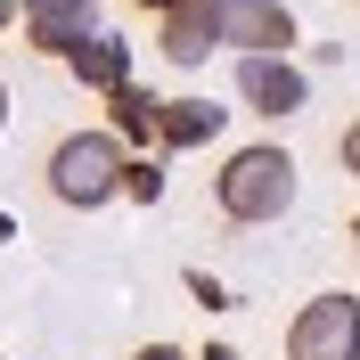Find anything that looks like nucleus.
Returning a JSON list of instances; mask_svg holds the SVG:
<instances>
[{"label":"nucleus","instance_id":"1","mask_svg":"<svg viewBox=\"0 0 360 360\" xmlns=\"http://www.w3.org/2000/svg\"><path fill=\"white\" fill-rule=\"evenodd\" d=\"M295 197H303V164H295L287 139H246V148H229L221 172H213V213L221 229H270L287 221Z\"/></svg>","mask_w":360,"mask_h":360},{"label":"nucleus","instance_id":"14","mask_svg":"<svg viewBox=\"0 0 360 360\" xmlns=\"http://www.w3.org/2000/svg\"><path fill=\"white\" fill-rule=\"evenodd\" d=\"M131 360H197V352H180V344H139Z\"/></svg>","mask_w":360,"mask_h":360},{"label":"nucleus","instance_id":"7","mask_svg":"<svg viewBox=\"0 0 360 360\" xmlns=\"http://www.w3.org/2000/svg\"><path fill=\"white\" fill-rule=\"evenodd\" d=\"M221 131H229V107H213V98H164L156 156H188V148H213Z\"/></svg>","mask_w":360,"mask_h":360},{"label":"nucleus","instance_id":"16","mask_svg":"<svg viewBox=\"0 0 360 360\" xmlns=\"http://www.w3.org/2000/svg\"><path fill=\"white\" fill-rule=\"evenodd\" d=\"M25 17V8H17V0H0V33H8V25H17Z\"/></svg>","mask_w":360,"mask_h":360},{"label":"nucleus","instance_id":"4","mask_svg":"<svg viewBox=\"0 0 360 360\" xmlns=\"http://www.w3.org/2000/svg\"><path fill=\"white\" fill-rule=\"evenodd\" d=\"M213 17H221V49H238V58H295V41H303L287 0H213Z\"/></svg>","mask_w":360,"mask_h":360},{"label":"nucleus","instance_id":"12","mask_svg":"<svg viewBox=\"0 0 360 360\" xmlns=\"http://www.w3.org/2000/svg\"><path fill=\"white\" fill-rule=\"evenodd\" d=\"M180 287L197 295V311H229V303H238V295H229V287H221V278H213V270H197V262L180 270Z\"/></svg>","mask_w":360,"mask_h":360},{"label":"nucleus","instance_id":"19","mask_svg":"<svg viewBox=\"0 0 360 360\" xmlns=\"http://www.w3.org/2000/svg\"><path fill=\"white\" fill-rule=\"evenodd\" d=\"M131 8H148V17H164V8H172V0H131Z\"/></svg>","mask_w":360,"mask_h":360},{"label":"nucleus","instance_id":"15","mask_svg":"<svg viewBox=\"0 0 360 360\" xmlns=\"http://www.w3.org/2000/svg\"><path fill=\"white\" fill-rule=\"evenodd\" d=\"M197 360H246V352H238V344H205Z\"/></svg>","mask_w":360,"mask_h":360},{"label":"nucleus","instance_id":"11","mask_svg":"<svg viewBox=\"0 0 360 360\" xmlns=\"http://www.w3.org/2000/svg\"><path fill=\"white\" fill-rule=\"evenodd\" d=\"M123 197L131 205H164V156H131L123 164Z\"/></svg>","mask_w":360,"mask_h":360},{"label":"nucleus","instance_id":"20","mask_svg":"<svg viewBox=\"0 0 360 360\" xmlns=\"http://www.w3.org/2000/svg\"><path fill=\"white\" fill-rule=\"evenodd\" d=\"M8 238H17V221H8V213H0V246H8Z\"/></svg>","mask_w":360,"mask_h":360},{"label":"nucleus","instance_id":"22","mask_svg":"<svg viewBox=\"0 0 360 360\" xmlns=\"http://www.w3.org/2000/svg\"><path fill=\"white\" fill-rule=\"evenodd\" d=\"M352 8H360V0H352Z\"/></svg>","mask_w":360,"mask_h":360},{"label":"nucleus","instance_id":"17","mask_svg":"<svg viewBox=\"0 0 360 360\" xmlns=\"http://www.w3.org/2000/svg\"><path fill=\"white\" fill-rule=\"evenodd\" d=\"M344 238H352V262H360V213H352V221H344Z\"/></svg>","mask_w":360,"mask_h":360},{"label":"nucleus","instance_id":"18","mask_svg":"<svg viewBox=\"0 0 360 360\" xmlns=\"http://www.w3.org/2000/svg\"><path fill=\"white\" fill-rule=\"evenodd\" d=\"M17 8H25V17H33V8H66V0H17Z\"/></svg>","mask_w":360,"mask_h":360},{"label":"nucleus","instance_id":"21","mask_svg":"<svg viewBox=\"0 0 360 360\" xmlns=\"http://www.w3.org/2000/svg\"><path fill=\"white\" fill-rule=\"evenodd\" d=\"M0 131H8V82H0Z\"/></svg>","mask_w":360,"mask_h":360},{"label":"nucleus","instance_id":"10","mask_svg":"<svg viewBox=\"0 0 360 360\" xmlns=\"http://www.w3.org/2000/svg\"><path fill=\"white\" fill-rule=\"evenodd\" d=\"M66 74L82 90H98V98H115V90L131 82V41H123V33H90V41L66 58Z\"/></svg>","mask_w":360,"mask_h":360},{"label":"nucleus","instance_id":"13","mask_svg":"<svg viewBox=\"0 0 360 360\" xmlns=\"http://www.w3.org/2000/svg\"><path fill=\"white\" fill-rule=\"evenodd\" d=\"M336 164H344V172L360 180V115H352V123H344V131H336Z\"/></svg>","mask_w":360,"mask_h":360},{"label":"nucleus","instance_id":"6","mask_svg":"<svg viewBox=\"0 0 360 360\" xmlns=\"http://www.w3.org/2000/svg\"><path fill=\"white\" fill-rule=\"evenodd\" d=\"M156 49L172 66H205L213 49H221V17H213V0H172L156 17Z\"/></svg>","mask_w":360,"mask_h":360},{"label":"nucleus","instance_id":"5","mask_svg":"<svg viewBox=\"0 0 360 360\" xmlns=\"http://www.w3.org/2000/svg\"><path fill=\"white\" fill-rule=\"evenodd\" d=\"M229 90H238V107L262 115V123H295V115L311 107V74L295 66V58H238Z\"/></svg>","mask_w":360,"mask_h":360},{"label":"nucleus","instance_id":"3","mask_svg":"<svg viewBox=\"0 0 360 360\" xmlns=\"http://www.w3.org/2000/svg\"><path fill=\"white\" fill-rule=\"evenodd\" d=\"M287 360H360V295L352 287H319L287 319Z\"/></svg>","mask_w":360,"mask_h":360},{"label":"nucleus","instance_id":"8","mask_svg":"<svg viewBox=\"0 0 360 360\" xmlns=\"http://www.w3.org/2000/svg\"><path fill=\"white\" fill-rule=\"evenodd\" d=\"M156 123H164V90H148V82H123L107 98V131L131 148V156H156Z\"/></svg>","mask_w":360,"mask_h":360},{"label":"nucleus","instance_id":"9","mask_svg":"<svg viewBox=\"0 0 360 360\" xmlns=\"http://www.w3.org/2000/svg\"><path fill=\"white\" fill-rule=\"evenodd\" d=\"M90 33H98V0H66V8H33L25 17V41L41 58H74Z\"/></svg>","mask_w":360,"mask_h":360},{"label":"nucleus","instance_id":"2","mask_svg":"<svg viewBox=\"0 0 360 360\" xmlns=\"http://www.w3.org/2000/svg\"><path fill=\"white\" fill-rule=\"evenodd\" d=\"M123 164H131V148L98 123V131H66L58 148H49L41 180H49V197L66 205V213H98V205L123 197Z\"/></svg>","mask_w":360,"mask_h":360}]
</instances>
